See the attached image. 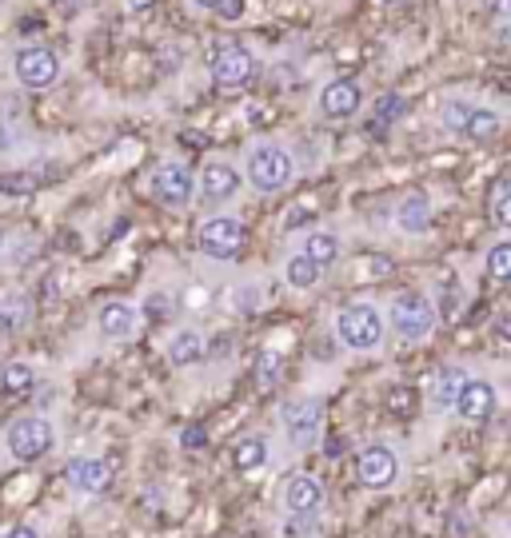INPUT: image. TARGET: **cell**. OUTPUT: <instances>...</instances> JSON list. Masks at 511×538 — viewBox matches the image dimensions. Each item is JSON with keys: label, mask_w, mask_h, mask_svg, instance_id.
Here are the masks:
<instances>
[{"label": "cell", "mask_w": 511, "mask_h": 538, "mask_svg": "<svg viewBox=\"0 0 511 538\" xmlns=\"http://www.w3.org/2000/svg\"><path fill=\"white\" fill-rule=\"evenodd\" d=\"M152 196H156L164 208L180 212V208L192 204V196H196V180H192V172H188L180 160H164V164L152 172Z\"/></svg>", "instance_id": "11"}, {"label": "cell", "mask_w": 511, "mask_h": 538, "mask_svg": "<svg viewBox=\"0 0 511 538\" xmlns=\"http://www.w3.org/2000/svg\"><path fill=\"white\" fill-rule=\"evenodd\" d=\"M252 68H256V60H252V52L244 44H220L212 52V80L224 84V88L248 84L252 80Z\"/></svg>", "instance_id": "15"}, {"label": "cell", "mask_w": 511, "mask_h": 538, "mask_svg": "<svg viewBox=\"0 0 511 538\" xmlns=\"http://www.w3.org/2000/svg\"><path fill=\"white\" fill-rule=\"evenodd\" d=\"M60 435L48 415H20L4 427V451L12 463H40L56 451Z\"/></svg>", "instance_id": "3"}, {"label": "cell", "mask_w": 511, "mask_h": 538, "mask_svg": "<svg viewBox=\"0 0 511 538\" xmlns=\"http://www.w3.org/2000/svg\"><path fill=\"white\" fill-rule=\"evenodd\" d=\"M64 483L72 495L96 499L112 487V467H108V459H96V455H72L64 463Z\"/></svg>", "instance_id": "10"}, {"label": "cell", "mask_w": 511, "mask_h": 538, "mask_svg": "<svg viewBox=\"0 0 511 538\" xmlns=\"http://www.w3.org/2000/svg\"><path fill=\"white\" fill-rule=\"evenodd\" d=\"M0 192H8V196H28V192H36V176H32V172H4V176H0Z\"/></svg>", "instance_id": "31"}, {"label": "cell", "mask_w": 511, "mask_h": 538, "mask_svg": "<svg viewBox=\"0 0 511 538\" xmlns=\"http://www.w3.org/2000/svg\"><path fill=\"white\" fill-rule=\"evenodd\" d=\"M252 303H260V291H252V287H240V307L248 311Z\"/></svg>", "instance_id": "36"}, {"label": "cell", "mask_w": 511, "mask_h": 538, "mask_svg": "<svg viewBox=\"0 0 511 538\" xmlns=\"http://www.w3.org/2000/svg\"><path fill=\"white\" fill-rule=\"evenodd\" d=\"M200 252L216 264H232L244 252V224L240 216H212L200 224Z\"/></svg>", "instance_id": "7"}, {"label": "cell", "mask_w": 511, "mask_h": 538, "mask_svg": "<svg viewBox=\"0 0 511 538\" xmlns=\"http://www.w3.org/2000/svg\"><path fill=\"white\" fill-rule=\"evenodd\" d=\"M484 268H488V275H492V279H508V275H511V240H496V244L488 248Z\"/></svg>", "instance_id": "29"}, {"label": "cell", "mask_w": 511, "mask_h": 538, "mask_svg": "<svg viewBox=\"0 0 511 538\" xmlns=\"http://www.w3.org/2000/svg\"><path fill=\"white\" fill-rule=\"evenodd\" d=\"M400 108H404V100H400V96H380V100H376V120H384V124H388V120H396V116H400Z\"/></svg>", "instance_id": "32"}, {"label": "cell", "mask_w": 511, "mask_h": 538, "mask_svg": "<svg viewBox=\"0 0 511 538\" xmlns=\"http://www.w3.org/2000/svg\"><path fill=\"white\" fill-rule=\"evenodd\" d=\"M240 184H244V176H240V168H236V164H228V160H208V164L200 168L196 196H200L204 204L220 208V204H228V200H236V196H240Z\"/></svg>", "instance_id": "12"}, {"label": "cell", "mask_w": 511, "mask_h": 538, "mask_svg": "<svg viewBox=\"0 0 511 538\" xmlns=\"http://www.w3.org/2000/svg\"><path fill=\"white\" fill-rule=\"evenodd\" d=\"M504 132V116L496 112V108H476L472 104V112H468V120H464V140H472V144H488V140H496Z\"/></svg>", "instance_id": "22"}, {"label": "cell", "mask_w": 511, "mask_h": 538, "mask_svg": "<svg viewBox=\"0 0 511 538\" xmlns=\"http://www.w3.org/2000/svg\"><path fill=\"white\" fill-rule=\"evenodd\" d=\"M4 538H44V531H40L36 523H12V527L4 531Z\"/></svg>", "instance_id": "33"}, {"label": "cell", "mask_w": 511, "mask_h": 538, "mask_svg": "<svg viewBox=\"0 0 511 538\" xmlns=\"http://www.w3.org/2000/svg\"><path fill=\"white\" fill-rule=\"evenodd\" d=\"M192 4H196V8H216V12H220L228 0H192Z\"/></svg>", "instance_id": "39"}, {"label": "cell", "mask_w": 511, "mask_h": 538, "mask_svg": "<svg viewBox=\"0 0 511 538\" xmlns=\"http://www.w3.org/2000/svg\"><path fill=\"white\" fill-rule=\"evenodd\" d=\"M320 535V519H300V515H284L276 523V538H316Z\"/></svg>", "instance_id": "28"}, {"label": "cell", "mask_w": 511, "mask_h": 538, "mask_svg": "<svg viewBox=\"0 0 511 538\" xmlns=\"http://www.w3.org/2000/svg\"><path fill=\"white\" fill-rule=\"evenodd\" d=\"M148 311H152V319H168L172 315V299L168 295H152L148 299Z\"/></svg>", "instance_id": "34"}, {"label": "cell", "mask_w": 511, "mask_h": 538, "mask_svg": "<svg viewBox=\"0 0 511 538\" xmlns=\"http://www.w3.org/2000/svg\"><path fill=\"white\" fill-rule=\"evenodd\" d=\"M252 375H256V383H260L264 391H272V387L284 379V355H280L276 347H264V351H256Z\"/></svg>", "instance_id": "24"}, {"label": "cell", "mask_w": 511, "mask_h": 538, "mask_svg": "<svg viewBox=\"0 0 511 538\" xmlns=\"http://www.w3.org/2000/svg\"><path fill=\"white\" fill-rule=\"evenodd\" d=\"M436 319H440V311H436V303H432L424 291H400V295H392L388 315H384L388 331H396L404 343H424V339H432Z\"/></svg>", "instance_id": "5"}, {"label": "cell", "mask_w": 511, "mask_h": 538, "mask_svg": "<svg viewBox=\"0 0 511 538\" xmlns=\"http://www.w3.org/2000/svg\"><path fill=\"white\" fill-rule=\"evenodd\" d=\"M152 4H156V0H124V8H128V12H148Z\"/></svg>", "instance_id": "37"}, {"label": "cell", "mask_w": 511, "mask_h": 538, "mask_svg": "<svg viewBox=\"0 0 511 538\" xmlns=\"http://www.w3.org/2000/svg\"><path fill=\"white\" fill-rule=\"evenodd\" d=\"M12 72L24 88L40 92V88H52L56 76H60V60L52 48H40V44H24L16 56H12Z\"/></svg>", "instance_id": "9"}, {"label": "cell", "mask_w": 511, "mask_h": 538, "mask_svg": "<svg viewBox=\"0 0 511 538\" xmlns=\"http://www.w3.org/2000/svg\"><path fill=\"white\" fill-rule=\"evenodd\" d=\"M320 275H324V271L316 268L312 260H304L300 252L284 260V283H288V287H296V291H312V287L320 283Z\"/></svg>", "instance_id": "25"}, {"label": "cell", "mask_w": 511, "mask_h": 538, "mask_svg": "<svg viewBox=\"0 0 511 538\" xmlns=\"http://www.w3.org/2000/svg\"><path fill=\"white\" fill-rule=\"evenodd\" d=\"M380 4H396V0H380Z\"/></svg>", "instance_id": "41"}, {"label": "cell", "mask_w": 511, "mask_h": 538, "mask_svg": "<svg viewBox=\"0 0 511 538\" xmlns=\"http://www.w3.org/2000/svg\"><path fill=\"white\" fill-rule=\"evenodd\" d=\"M164 355H168V363L172 367H196L204 355H208V339H204V331L200 327H180L168 343H164Z\"/></svg>", "instance_id": "18"}, {"label": "cell", "mask_w": 511, "mask_h": 538, "mask_svg": "<svg viewBox=\"0 0 511 538\" xmlns=\"http://www.w3.org/2000/svg\"><path fill=\"white\" fill-rule=\"evenodd\" d=\"M492 12H496V24L508 28V0H492Z\"/></svg>", "instance_id": "35"}, {"label": "cell", "mask_w": 511, "mask_h": 538, "mask_svg": "<svg viewBox=\"0 0 511 538\" xmlns=\"http://www.w3.org/2000/svg\"><path fill=\"white\" fill-rule=\"evenodd\" d=\"M464 379H468V371H464L460 363H444V367L432 375V383H428V407H432L436 415H448V411L456 407V395H460Z\"/></svg>", "instance_id": "17"}, {"label": "cell", "mask_w": 511, "mask_h": 538, "mask_svg": "<svg viewBox=\"0 0 511 538\" xmlns=\"http://www.w3.org/2000/svg\"><path fill=\"white\" fill-rule=\"evenodd\" d=\"M468 112H472V104L468 100H448L444 104V112H440V124H444V132H464V120H468Z\"/></svg>", "instance_id": "30"}, {"label": "cell", "mask_w": 511, "mask_h": 538, "mask_svg": "<svg viewBox=\"0 0 511 538\" xmlns=\"http://www.w3.org/2000/svg\"><path fill=\"white\" fill-rule=\"evenodd\" d=\"M244 176L256 192L264 196H276V192H288L292 180H296V156L288 144L280 140H256L248 152H244Z\"/></svg>", "instance_id": "1"}, {"label": "cell", "mask_w": 511, "mask_h": 538, "mask_svg": "<svg viewBox=\"0 0 511 538\" xmlns=\"http://www.w3.org/2000/svg\"><path fill=\"white\" fill-rule=\"evenodd\" d=\"M356 479L364 491H376V495H388L400 487L404 479V455L392 439H372L360 447L356 455Z\"/></svg>", "instance_id": "4"}, {"label": "cell", "mask_w": 511, "mask_h": 538, "mask_svg": "<svg viewBox=\"0 0 511 538\" xmlns=\"http://www.w3.org/2000/svg\"><path fill=\"white\" fill-rule=\"evenodd\" d=\"M32 319V299L24 291H4L0 295V335H16Z\"/></svg>", "instance_id": "23"}, {"label": "cell", "mask_w": 511, "mask_h": 538, "mask_svg": "<svg viewBox=\"0 0 511 538\" xmlns=\"http://www.w3.org/2000/svg\"><path fill=\"white\" fill-rule=\"evenodd\" d=\"M184 443L188 447H204V431H184Z\"/></svg>", "instance_id": "38"}, {"label": "cell", "mask_w": 511, "mask_h": 538, "mask_svg": "<svg viewBox=\"0 0 511 538\" xmlns=\"http://www.w3.org/2000/svg\"><path fill=\"white\" fill-rule=\"evenodd\" d=\"M300 256H304V260H312L320 271H328L332 264H340L344 244H340V236H336V232H328V228H312V232L304 236V244H300Z\"/></svg>", "instance_id": "20"}, {"label": "cell", "mask_w": 511, "mask_h": 538, "mask_svg": "<svg viewBox=\"0 0 511 538\" xmlns=\"http://www.w3.org/2000/svg\"><path fill=\"white\" fill-rule=\"evenodd\" d=\"M360 104H364V92H360V84L352 76H340V80L324 84V92H320V112L328 120H344V116L360 112Z\"/></svg>", "instance_id": "16"}, {"label": "cell", "mask_w": 511, "mask_h": 538, "mask_svg": "<svg viewBox=\"0 0 511 538\" xmlns=\"http://www.w3.org/2000/svg\"><path fill=\"white\" fill-rule=\"evenodd\" d=\"M488 216H492V224H496V228H508L511 224V184L508 180H496V184H492Z\"/></svg>", "instance_id": "27"}, {"label": "cell", "mask_w": 511, "mask_h": 538, "mask_svg": "<svg viewBox=\"0 0 511 538\" xmlns=\"http://www.w3.org/2000/svg\"><path fill=\"white\" fill-rule=\"evenodd\" d=\"M396 228L404 236H428L432 232V200L424 192H408L396 204Z\"/></svg>", "instance_id": "19"}, {"label": "cell", "mask_w": 511, "mask_h": 538, "mask_svg": "<svg viewBox=\"0 0 511 538\" xmlns=\"http://www.w3.org/2000/svg\"><path fill=\"white\" fill-rule=\"evenodd\" d=\"M272 463V443H268V435H244L236 447H232V467L240 471V475H256V471H264Z\"/></svg>", "instance_id": "21"}, {"label": "cell", "mask_w": 511, "mask_h": 538, "mask_svg": "<svg viewBox=\"0 0 511 538\" xmlns=\"http://www.w3.org/2000/svg\"><path fill=\"white\" fill-rule=\"evenodd\" d=\"M496 407H500V391H496V383H492V379H476V375H468L464 387H460V395H456V407H452V411H456L464 423H484V419L496 415Z\"/></svg>", "instance_id": "13"}, {"label": "cell", "mask_w": 511, "mask_h": 538, "mask_svg": "<svg viewBox=\"0 0 511 538\" xmlns=\"http://www.w3.org/2000/svg\"><path fill=\"white\" fill-rule=\"evenodd\" d=\"M0 387H4L8 395H28V391L36 387V371H32V363H20V359L4 363V371H0Z\"/></svg>", "instance_id": "26"}, {"label": "cell", "mask_w": 511, "mask_h": 538, "mask_svg": "<svg viewBox=\"0 0 511 538\" xmlns=\"http://www.w3.org/2000/svg\"><path fill=\"white\" fill-rule=\"evenodd\" d=\"M140 307L136 303H128V299H108V303H100L96 307V331L104 335V339H112V343H120V339H132L136 331H140Z\"/></svg>", "instance_id": "14"}, {"label": "cell", "mask_w": 511, "mask_h": 538, "mask_svg": "<svg viewBox=\"0 0 511 538\" xmlns=\"http://www.w3.org/2000/svg\"><path fill=\"white\" fill-rule=\"evenodd\" d=\"M4 248H8V236H4V228H0V256H4Z\"/></svg>", "instance_id": "40"}, {"label": "cell", "mask_w": 511, "mask_h": 538, "mask_svg": "<svg viewBox=\"0 0 511 538\" xmlns=\"http://www.w3.org/2000/svg\"><path fill=\"white\" fill-rule=\"evenodd\" d=\"M332 331H336V339H340V347H344V351H360V355L380 351V347H384V339H388L384 311H380L376 303H368V299L340 307V311H336V319H332Z\"/></svg>", "instance_id": "2"}, {"label": "cell", "mask_w": 511, "mask_h": 538, "mask_svg": "<svg viewBox=\"0 0 511 538\" xmlns=\"http://www.w3.org/2000/svg\"><path fill=\"white\" fill-rule=\"evenodd\" d=\"M280 507H284V515L320 519L324 507H328V487H324L316 475L300 471V475H292V479L284 483V491H280Z\"/></svg>", "instance_id": "8"}, {"label": "cell", "mask_w": 511, "mask_h": 538, "mask_svg": "<svg viewBox=\"0 0 511 538\" xmlns=\"http://www.w3.org/2000/svg\"><path fill=\"white\" fill-rule=\"evenodd\" d=\"M324 423H328V411H324V403L312 399V395L288 399V403L280 407V431H284L288 447L300 451V455L320 447V439H324Z\"/></svg>", "instance_id": "6"}]
</instances>
